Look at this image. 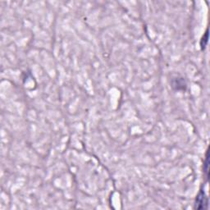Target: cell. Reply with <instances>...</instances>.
I'll return each instance as SVG.
<instances>
[{"mask_svg": "<svg viewBox=\"0 0 210 210\" xmlns=\"http://www.w3.org/2000/svg\"><path fill=\"white\" fill-rule=\"evenodd\" d=\"M208 198L205 194L204 190H200L196 196L194 202V209H206L208 208Z\"/></svg>", "mask_w": 210, "mask_h": 210, "instance_id": "1", "label": "cell"}, {"mask_svg": "<svg viewBox=\"0 0 210 210\" xmlns=\"http://www.w3.org/2000/svg\"><path fill=\"white\" fill-rule=\"evenodd\" d=\"M204 163H205L204 164V172L205 173V176H206V178L208 180V178H209V150L206 152V156H205V160Z\"/></svg>", "mask_w": 210, "mask_h": 210, "instance_id": "2", "label": "cell"}, {"mask_svg": "<svg viewBox=\"0 0 210 210\" xmlns=\"http://www.w3.org/2000/svg\"><path fill=\"white\" fill-rule=\"evenodd\" d=\"M208 39H209V30L206 31V32L204 35V36L201 39V41H200V46H201V49H205L207 43H208Z\"/></svg>", "mask_w": 210, "mask_h": 210, "instance_id": "3", "label": "cell"}]
</instances>
